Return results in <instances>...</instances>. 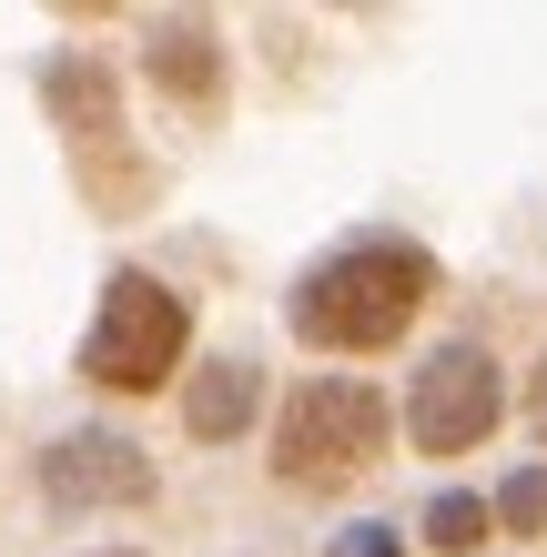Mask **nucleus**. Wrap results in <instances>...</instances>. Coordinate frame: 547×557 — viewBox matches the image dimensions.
Wrapping results in <instances>:
<instances>
[{
  "mask_svg": "<svg viewBox=\"0 0 547 557\" xmlns=\"http://www.w3.org/2000/svg\"><path fill=\"white\" fill-rule=\"evenodd\" d=\"M497 406H507V385H497L487 355H476V345H436L426 366H415L406 425H415V446H426V456H467V446H487Z\"/></svg>",
  "mask_w": 547,
  "mask_h": 557,
  "instance_id": "obj_4",
  "label": "nucleus"
},
{
  "mask_svg": "<svg viewBox=\"0 0 547 557\" xmlns=\"http://www.w3.org/2000/svg\"><path fill=\"white\" fill-rule=\"evenodd\" d=\"M183 345H192V305H183L163 274H133V264H122L102 284L91 335H82V375L112 385V396H152V385H173Z\"/></svg>",
  "mask_w": 547,
  "mask_h": 557,
  "instance_id": "obj_2",
  "label": "nucleus"
},
{
  "mask_svg": "<svg viewBox=\"0 0 547 557\" xmlns=\"http://www.w3.org/2000/svg\"><path fill=\"white\" fill-rule=\"evenodd\" d=\"M41 486H51L61 507H142V497H152V456H142L133 436H102V425H82V436H51Z\"/></svg>",
  "mask_w": 547,
  "mask_h": 557,
  "instance_id": "obj_5",
  "label": "nucleus"
},
{
  "mask_svg": "<svg viewBox=\"0 0 547 557\" xmlns=\"http://www.w3.org/2000/svg\"><path fill=\"white\" fill-rule=\"evenodd\" d=\"M375 456H385V396H375V385H356V375L304 385V396L284 406V425H274V476L304 486V497L365 476Z\"/></svg>",
  "mask_w": 547,
  "mask_h": 557,
  "instance_id": "obj_3",
  "label": "nucleus"
},
{
  "mask_svg": "<svg viewBox=\"0 0 547 557\" xmlns=\"http://www.w3.org/2000/svg\"><path fill=\"white\" fill-rule=\"evenodd\" d=\"M476 537H487V497H436L426 507V547L436 557H467Z\"/></svg>",
  "mask_w": 547,
  "mask_h": 557,
  "instance_id": "obj_9",
  "label": "nucleus"
},
{
  "mask_svg": "<svg viewBox=\"0 0 547 557\" xmlns=\"http://www.w3.org/2000/svg\"><path fill=\"white\" fill-rule=\"evenodd\" d=\"M152 91H173V102H213V91H223L213 21H163V30H152Z\"/></svg>",
  "mask_w": 547,
  "mask_h": 557,
  "instance_id": "obj_7",
  "label": "nucleus"
},
{
  "mask_svg": "<svg viewBox=\"0 0 547 557\" xmlns=\"http://www.w3.org/2000/svg\"><path fill=\"white\" fill-rule=\"evenodd\" d=\"M426 294H436V264L415 244L375 234V244H345V253H325V264L304 274L295 335L325 345V355H385L415 314H426Z\"/></svg>",
  "mask_w": 547,
  "mask_h": 557,
  "instance_id": "obj_1",
  "label": "nucleus"
},
{
  "mask_svg": "<svg viewBox=\"0 0 547 557\" xmlns=\"http://www.w3.org/2000/svg\"><path fill=\"white\" fill-rule=\"evenodd\" d=\"M51 112L72 122L82 143H91V133L112 143V72H102V61H82V51H72V61H51Z\"/></svg>",
  "mask_w": 547,
  "mask_h": 557,
  "instance_id": "obj_8",
  "label": "nucleus"
},
{
  "mask_svg": "<svg viewBox=\"0 0 547 557\" xmlns=\"http://www.w3.org/2000/svg\"><path fill=\"white\" fill-rule=\"evenodd\" d=\"M507 537H547V467H527V476H507V497L487 507Z\"/></svg>",
  "mask_w": 547,
  "mask_h": 557,
  "instance_id": "obj_10",
  "label": "nucleus"
},
{
  "mask_svg": "<svg viewBox=\"0 0 547 557\" xmlns=\"http://www.w3.org/2000/svg\"><path fill=\"white\" fill-rule=\"evenodd\" d=\"M253 406H264V375H253V366H192V385H183V436L234 446L244 425H253Z\"/></svg>",
  "mask_w": 547,
  "mask_h": 557,
  "instance_id": "obj_6",
  "label": "nucleus"
},
{
  "mask_svg": "<svg viewBox=\"0 0 547 557\" xmlns=\"http://www.w3.org/2000/svg\"><path fill=\"white\" fill-rule=\"evenodd\" d=\"M527 416H537V436H547V366H537V385H527Z\"/></svg>",
  "mask_w": 547,
  "mask_h": 557,
  "instance_id": "obj_11",
  "label": "nucleus"
}]
</instances>
